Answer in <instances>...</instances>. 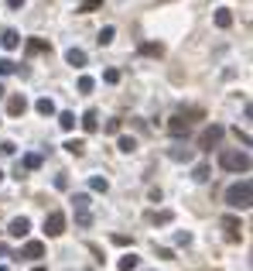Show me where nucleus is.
<instances>
[{"label":"nucleus","instance_id":"nucleus-32","mask_svg":"<svg viewBox=\"0 0 253 271\" xmlns=\"http://www.w3.org/2000/svg\"><path fill=\"white\" fill-rule=\"evenodd\" d=\"M75 223H79V227H89V223H93V216L82 209V213H75Z\"/></svg>","mask_w":253,"mask_h":271},{"label":"nucleus","instance_id":"nucleus-9","mask_svg":"<svg viewBox=\"0 0 253 271\" xmlns=\"http://www.w3.org/2000/svg\"><path fill=\"white\" fill-rule=\"evenodd\" d=\"M24 110H28V100H24V96H10V103H7V114H10V117H21Z\"/></svg>","mask_w":253,"mask_h":271},{"label":"nucleus","instance_id":"nucleus-37","mask_svg":"<svg viewBox=\"0 0 253 271\" xmlns=\"http://www.w3.org/2000/svg\"><path fill=\"white\" fill-rule=\"evenodd\" d=\"M55 189H68V179L65 175H55Z\"/></svg>","mask_w":253,"mask_h":271},{"label":"nucleus","instance_id":"nucleus-27","mask_svg":"<svg viewBox=\"0 0 253 271\" xmlns=\"http://www.w3.org/2000/svg\"><path fill=\"white\" fill-rule=\"evenodd\" d=\"M191 179H195V182H205V179H209V165H195Z\"/></svg>","mask_w":253,"mask_h":271},{"label":"nucleus","instance_id":"nucleus-23","mask_svg":"<svg viewBox=\"0 0 253 271\" xmlns=\"http://www.w3.org/2000/svg\"><path fill=\"white\" fill-rule=\"evenodd\" d=\"M89 186H93L96 193H106V189H110V182H106L103 175H93V179H89Z\"/></svg>","mask_w":253,"mask_h":271},{"label":"nucleus","instance_id":"nucleus-41","mask_svg":"<svg viewBox=\"0 0 253 271\" xmlns=\"http://www.w3.org/2000/svg\"><path fill=\"white\" fill-rule=\"evenodd\" d=\"M0 271H7V268H3V265H0Z\"/></svg>","mask_w":253,"mask_h":271},{"label":"nucleus","instance_id":"nucleus-1","mask_svg":"<svg viewBox=\"0 0 253 271\" xmlns=\"http://www.w3.org/2000/svg\"><path fill=\"white\" fill-rule=\"evenodd\" d=\"M226 203L233 206V209H250V203H253V186H250V179H243V182L229 186V189H226Z\"/></svg>","mask_w":253,"mask_h":271},{"label":"nucleus","instance_id":"nucleus-11","mask_svg":"<svg viewBox=\"0 0 253 271\" xmlns=\"http://www.w3.org/2000/svg\"><path fill=\"white\" fill-rule=\"evenodd\" d=\"M24 258H45V244L41 240H28L24 244Z\"/></svg>","mask_w":253,"mask_h":271},{"label":"nucleus","instance_id":"nucleus-40","mask_svg":"<svg viewBox=\"0 0 253 271\" xmlns=\"http://www.w3.org/2000/svg\"><path fill=\"white\" fill-rule=\"evenodd\" d=\"M34 271H48V268H34Z\"/></svg>","mask_w":253,"mask_h":271},{"label":"nucleus","instance_id":"nucleus-16","mask_svg":"<svg viewBox=\"0 0 253 271\" xmlns=\"http://www.w3.org/2000/svg\"><path fill=\"white\" fill-rule=\"evenodd\" d=\"M65 151L79 158V155H86V141H79V137H72V141H65Z\"/></svg>","mask_w":253,"mask_h":271},{"label":"nucleus","instance_id":"nucleus-3","mask_svg":"<svg viewBox=\"0 0 253 271\" xmlns=\"http://www.w3.org/2000/svg\"><path fill=\"white\" fill-rule=\"evenodd\" d=\"M45 233H48V237H62L65 233V213L52 209V213L45 216Z\"/></svg>","mask_w":253,"mask_h":271},{"label":"nucleus","instance_id":"nucleus-30","mask_svg":"<svg viewBox=\"0 0 253 271\" xmlns=\"http://www.w3.org/2000/svg\"><path fill=\"white\" fill-rule=\"evenodd\" d=\"M93 86H96L93 76H82V79H79V93H93Z\"/></svg>","mask_w":253,"mask_h":271},{"label":"nucleus","instance_id":"nucleus-7","mask_svg":"<svg viewBox=\"0 0 253 271\" xmlns=\"http://www.w3.org/2000/svg\"><path fill=\"white\" fill-rule=\"evenodd\" d=\"M0 45H3V48H7V52H14V48H17V45H21V35H17V31H14V28H7V31H3V35H0Z\"/></svg>","mask_w":253,"mask_h":271},{"label":"nucleus","instance_id":"nucleus-14","mask_svg":"<svg viewBox=\"0 0 253 271\" xmlns=\"http://www.w3.org/2000/svg\"><path fill=\"white\" fill-rule=\"evenodd\" d=\"M140 52H144V55H158V59H161V55H164V45H161V41H144V45H140Z\"/></svg>","mask_w":253,"mask_h":271},{"label":"nucleus","instance_id":"nucleus-4","mask_svg":"<svg viewBox=\"0 0 253 271\" xmlns=\"http://www.w3.org/2000/svg\"><path fill=\"white\" fill-rule=\"evenodd\" d=\"M222 134H226V127L212 124V127H205V131H202V137H198V144H202V148H216V144L222 141Z\"/></svg>","mask_w":253,"mask_h":271},{"label":"nucleus","instance_id":"nucleus-38","mask_svg":"<svg viewBox=\"0 0 253 271\" xmlns=\"http://www.w3.org/2000/svg\"><path fill=\"white\" fill-rule=\"evenodd\" d=\"M7 7H10V10H17V7H24V0H7Z\"/></svg>","mask_w":253,"mask_h":271},{"label":"nucleus","instance_id":"nucleus-29","mask_svg":"<svg viewBox=\"0 0 253 271\" xmlns=\"http://www.w3.org/2000/svg\"><path fill=\"white\" fill-rule=\"evenodd\" d=\"M175 244H178V247H189V244H191V233H189V230H178V233H175Z\"/></svg>","mask_w":253,"mask_h":271},{"label":"nucleus","instance_id":"nucleus-18","mask_svg":"<svg viewBox=\"0 0 253 271\" xmlns=\"http://www.w3.org/2000/svg\"><path fill=\"white\" fill-rule=\"evenodd\" d=\"M222 227L229 230V240H240V233H236V230H240V220H236V216H226V220H222Z\"/></svg>","mask_w":253,"mask_h":271},{"label":"nucleus","instance_id":"nucleus-39","mask_svg":"<svg viewBox=\"0 0 253 271\" xmlns=\"http://www.w3.org/2000/svg\"><path fill=\"white\" fill-rule=\"evenodd\" d=\"M0 96H3V82H0Z\"/></svg>","mask_w":253,"mask_h":271},{"label":"nucleus","instance_id":"nucleus-8","mask_svg":"<svg viewBox=\"0 0 253 271\" xmlns=\"http://www.w3.org/2000/svg\"><path fill=\"white\" fill-rule=\"evenodd\" d=\"M82 131H86V134L99 131V114H96V110H86V114H82Z\"/></svg>","mask_w":253,"mask_h":271},{"label":"nucleus","instance_id":"nucleus-35","mask_svg":"<svg viewBox=\"0 0 253 271\" xmlns=\"http://www.w3.org/2000/svg\"><path fill=\"white\" fill-rule=\"evenodd\" d=\"M17 148H14V141H0V155H14Z\"/></svg>","mask_w":253,"mask_h":271},{"label":"nucleus","instance_id":"nucleus-19","mask_svg":"<svg viewBox=\"0 0 253 271\" xmlns=\"http://www.w3.org/2000/svg\"><path fill=\"white\" fill-rule=\"evenodd\" d=\"M59 124H62V131H72V127H75V114L62 110V114H59Z\"/></svg>","mask_w":253,"mask_h":271},{"label":"nucleus","instance_id":"nucleus-15","mask_svg":"<svg viewBox=\"0 0 253 271\" xmlns=\"http://www.w3.org/2000/svg\"><path fill=\"white\" fill-rule=\"evenodd\" d=\"M34 110H38V114H41V117H52V114H55V103H52V100H48V96H41V100H38V103H34Z\"/></svg>","mask_w":253,"mask_h":271},{"label":"nucleus","instance_id":"nucleus-21","mask_svg":"<svg viewBox=\"0 0 253 271\" xmlns=\"http://www.w3.org/2000/svg\"><path fill=\"white\" fill-rule=\"evenodd\" d=\"M117 148H120L124 155H130V151H137V141H133V137H120V141H117Z\"/></svg>","mask_w":253,"mask_h":271},{"label":"nucleus","instance_id":"nucleus-5","mask_svg":"<svg viewBox=\"0 0 253 271\" xmlns=\"http://www.w3.org/2000/svg\"><path fill=\"white\" fill-rule=\"evenodd\" d=\"M7 233H10V237H28V233H31V220H28V216H14L10 227H7Z\"/></svg>","mask_w":253,"mask_h":271},{"label":"nucleus","instance_id":"nucleus-10","mask_svg":"<svg viewBox=\"0 0 253 271\" xmlns=\"http://www.w3.org/2000/svg\"><path fill=\"white\" fill-rule=\"evenodd\" d=\"M65 62L75 66V69H82L86 66V52H82V48H68V52H65Z\"/></svg>","mask_w":253,"mask_h":271},{"label":"nucleus","instance_id":"nucleus-24","mask_svg":"<svg viewBox=\"0 0 253 271\" xmlns=\"http://www.w3.org/2000/svg\"><path fill=\"white\" fill-rule=\"evenodd\" d=\"M151 220H154V227H164V223H171V209H161V213H154Z\"/></svg>","mask_w":253,"mask_h":271},{"label":"nucleus","instance_id":"nucleus-22","mask_svg":"<svg viewBox=\"0 0 253 271\" xmlns=\"http://www.w3.org/2000/svg\"><path fill=\"white\" fill-rule=\"evenodd\" d=\"M24 168H28V172L41 168V155H24Z\"/></svg>","mask_w":253,"mask_h":271},{"label":"nucleus","instance_id":"nucleus-12","mask_svg":"<svg viewBox=\"0 0 253 271\" xmlns=\"http://www.w3.org/2000/svg\"><path fill=\"white\" fill-rule=\"evenodd\" d=\"M168 158H175V161H191V148L175 144V148H168Z\"/></svg>","mask_w":253,"mask_h":271},{"label":"nucleus","instance_id":"nucleus-28","mask_svg":"<svg viewBox=\"0 0 253 271\" xmlns=\"http://www.w3.org/2000/svg\"><path fill=\"white\" fill-rule=\"evenodd\" d=\"M99 3H103V0H82V3H79V14H93Z\"/></svg>","mask_w":253,"mask_h":271},{"label":"nucleus","instance_id":"nucleus-33","mask_svg":"<svg viewBox=\"0 0 253 271\" xmlns=\"http://www.w3.org/2000/svg\"><path fill=\"white\" fill-rule=\"evenodd\" d=\"M158 258H161V261H175V251H171V247H158Z\"/></svg>","mask_w":253,"mask_h":271},{"label":"nucleus","instance_id":"nucleus-36","mask_svg":"<svg viewBox=\"0 0 253 271\" xmlns=\"http://www.w3.org/2000/svg\"><path fill=\"white\" fill-rule=\"evenodd\" d=\"M106 134H120V120H110L106 124Z\"/></svg>","mask_w":253,"mask_h":271},{"label":"nucleus","instance_id":"nucleus-31","mask_svg":"<svg viewBox=\"0 0 253 271\" xmlns=\"http://www.w3.org/2000/svg\"><path fill=\"white\" fill-rule=\"evenodd\" d=\"M103 79H106L110 86H117V82H120V72H117V69H106V72H103Z\"/></svg>","mask_w":253,"mask_h":271},{"label":"nucleus","instance_id":"nucleus-20","mask_svg":"<svg viewBox=\"0 0 253 271\" xmlns=\"http://www.w3.org/2000/svg\"><path fill=\"white\" fill-rule=\"evenodd\" d=\"M113 35H117V28H113V24H106V28L99 31V38H96V41H99V45H110V41H113Z\"/></svg>","mask_w":253,"mask_h":271},{"label":"nucleus","instance_id":"nucleus-13","mask_svg":"<svg viewBox=\"0 0 253 271\" xmlns=\"http://www.w3.org/2000/svg\"><path fill=\"white\" fill-rule=\"evenodd\" d=\"M216 28H222V31H226V28H233V14H229L226 7H219V10H216Z\"/></svg>","mask_w":253,"mask_h":271},{"label":"nucleus","instance_id":"nucleus-34","mask_svg":"<svg viewBox=\"0 0 253 271\" xmlns=\"http://www.w3.org/2000/svg\"><path fill=\"white\" fill-rule=\"evenodd\" d=\"M14 72V62L10 59H0V76H10Z\"/></svg>","mask_w":253,"mask_h":271},{"label":"nucleus","instance_id":"nucleus-25","mask_svg":"<svg viewBox=\"0 0 253 271\" xmlns=\"http://www.w3.org/2000/svg\"><path fill=\"white\" fill-rule=\"evenodd\" d=\"M137 265H140V261H137L133 254H124V258H120V271H133Z\"/></svg>","mask_w":253,"mask_h":271},{"label":"nucleus","instance_id":"nucleus-6","mask_svg":"<svg viewBox=\"0 0 253 271\" xmlns=\"http://www.w3.org/2000/svg\"><path fill=\"white\" fill-rule=\"evenodd\" d=\"M168 131H171V134H175V137L189 134V131H191V120H189V114H182V117H175V120L168 124Z\"/></svg>","mask_w":253,"mask_h":271},{"label":"nucleus","instance_id":"nucleus-17","mask_svg":"<svg viewBox=\"0 0 253 271\" xmlns=\"http://www.w3.org/2000/svg\"><path fill=\"white\" fill-rule=\"evenodd\" d=\"M28 52H31V55H34V52H52V45H48L45 38H31V41H28Z\"/></svg>","mask_w":253,"mask_h":271},{"label":"nucleus","instance_id":"nucleus-42","mask_svg":"<svg viewBox=\"0 0 253 271\" xmlns=\"http://www.w3.org/2000/svg\"><path fill=\"white\" fill-rule=\"evenodd\" d=\"M0 179H3V172H0Z\"/></svg>","mask_w":253,"mask_h":271},{"label":"nucleus","instance_id":"nucleus-2","mask_svg":"<svg viewBox=\"0 0 253 271\" xmlns=\"http://www.w3.org/2000/svg\"><path fill=\"white\" fill-rule=\"evenodd\" d=\"M219 165L226 172H250V155L247 151H222L219 155Z\"/></svg>","mask_w":253,"mask_h":271},{"label":"nucleus","instance_id":"nucleus-26","mask_svg":"<svg viewBox=\"0 0 253 271\" xmlns=\"http://www.w3.org/2000/svg\"><path fill=\"white\" fill-rule=\"evenodd\" d=\"M72 206H75V213H82V209H89V196H86V193H79V196L72 199Z\"/></svg>","mask_w":253,"mask_h":271}]
</instances>
